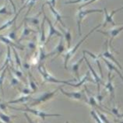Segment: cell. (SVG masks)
Segmentation results:
<instances>
[{
    "instance_id": "cell-22",
    "label": "cell",
    "mask_w": 123,
    "mask_h": 123,
    "mask_svg": "<svg viewBox=\"0 0 123 123\" xmlns=\"http://www.w3.org/2000/svg\"><path fill=\"white\" fill-rule=\"evenodd\" d=\"M29 99H31V97H29V96H27V97H21V98H19V99L14 100V101H9L7 104H17V103H20V102H24V101H28Z\"/></svg>"
},
{
    "instance_id": "cell-17",
    "label": "cell",
    "mask_w": 123,
    "mask_h": 123,
    "mask_svg": "<svg viewBox=\"0 0 123 123\" xmlns=\"http://www.w3.org/2000/svg\"><path fill=\"white\" fill-rule=\"evenodd\" d=\"M84 60V57L83 56V58H81L79 61H77L76 63H74L72 66V70L73 73L75 74L76 77L77 78V80H80V75H79V70H80V64L82 63V62Z\"/></svg>"
},
{
    "instance_id": "cell-19",
    "label": "cell",
    "mask_w": 123,
    "mask_h": 123,
    "mask_svg": "<svg viewBox=\"0 0 123 123\" xmlns=\"http://www.w3.org/2000/svg\"><path fill=\"white\" fill-rule=\"evenodd\" d=\"M62 29V28H61ZM62 33H63V36L65 37V39H66V42H67V46H68V48L70 49V46H71V39H72V36H71V32H70V30L69 29L68 31H64L63 29H62Z\"/></svg>"
},
{
    "instance_id": "cell-6",
    "label": "cell",
    "mask_w": 123,
    "mask_h": 123,
    "mask_svg": "<svg viewBox=\"0 0 123 123\" xmlns=\"http://www.w3.org/2000/svg\"><path fill=\"white\" fill-rule=\"evenodd\" d=\"M123 31V26H121V27H117V28H114L112 29V30H110L108 31H97V32H98V33H101L103 34L104 35H105L107 37H110V40H109V43H108V45L110 47H111V44H112V41L114 40V38L118 35L119 34L121 33V32Z\"/></svg>"
},
{
    "instance_id": "cell-46",
    "label": "cell",
    "mask_w": 123,
    "mask_h": 123,
    "mask_svg": "<svg viewBox=\"0 0 123 123\" xmlns=\"http://www.w3.org/2000/svg\"><path fill=\"white\" fill-rule=\"evenodd\" d=\"M0 123H2V122H0Z\"/></svg>"
},
{
    "instance_id": "cell-41",
    "label": "cell",
    "mask_w": 123,
    "mask_h": 123,
    "mask_svg": "<svg viewBox=\"0 0 123 123\" xmlns=\"http://www.w3.org/2000/svg\"><path fill=\"white\" fill-rule=\"evenodd\" d=\"M50 2H51V4L52 5V6H55V0H51L50 1Z\"/></svg>"
},
{
    "instance_id": "cell-30",
    "label": "cell",
    "mask_w": 123,
    "mask_h": 123,
    "mask_svg": "<svg viewBox=\"0 0 123 123\" xmlns=\"http://www.w3.org/2000/svg\"><path fill=\"white\" fill-rule=\"evenodd\" d=\"M89 0H74V1H68L65 2V4H77V3H80V2H85V3L86 2H88Z\"/></svg>"
},
{
    "instance_id": "cell-40",
    "label": "cell",
    "mask_w": 123,
    "mask_h": 123,
    "mask_svg": "<svg viewBox=\"0 0 123 123\" xmlns=\"http://www.w3.org/2000/svg\"><path fill=\"white\" fill-rule=\"evenodd\" d=\"M24 115L26 116V118H27V121H28V122H29V123H35V122H34L32 121L31 119L30 118V117H29V116L27 115V113H24Z\"/></svg>"
},
{
    "instance_id": "cell-43",
    "label": "cell",
    "mask_w": 123,
    "mask_h": 123,
    "mask_svg": "<svg viewBox=\"0 0 123 123\" xmlns=\"http://www.w3.org/2000/svg\"><path fill=\"white\" fill-rule=\"evenodd\" d=\"M118 118H123V114H121V115H119L118 116Z\"/></svg>"
},
{
    "instance_id": "cell-34",
    "label": "cell",
    "mask_w": 123,
    "mask_h": 123,
    "mask_svg": "<svg viewBox=\"0 0 123 123\" xmlns=\"http://www.w3.org/2000/svg\"><path fill=\"white\" fill-rule=\"evenodd\" d=\"M96 1H97V0H89L88 2H86V3H84V4H83L82 6H80V7H79V9H82L83 7H85V6H88V5H90V4H91V3L94 2H96Z\"/></svg>"
},
{
    "instance_id": "cell-7",
    "label": "cell",
    "mask_w": 123,
    "mask_h": 123,
    "mask_svg": "<svg viewBox=\"0 0 123 123\" xmlns=\"http://www.w3.org/2000/svg\"><path fill=\"white\" fill-rule=\"evenodd\" d=\"M83 57H84V60L86 61V65L88 66L89 67V69H90V73H92L93 74V80H94V81H95V83H97V85H98V93H100L101 92V84H104V82H103V80L100 78L99 76L97 74V73L95 72V70L93 69V67L91 66V65H90V63L89 62V61L88 59H86V55L83 53Z\"/></svg>"
},
{
    "instance_id": "cell-36",
    "label": "cell",
    "mask_w": 123,
    "mask_h": 123,
    "mask_svg": "<svg viewBox=\"0 0 123 123\" xmlns=\"http://www.w3.org/2000/svg\"><path fill=\"white\" fill-rule=\"evenodd\" d=\"M21 92L23 93H24V94H29V93H32V91H31L30 90H29L28 88H24V89H23L22 90H21Z\"/></svg>"
},
{
    "instance_id": "cell-5",
    "label": "cell",
    "mask_w": 123,
    "mask_h": 123,
    "mask_svg": "<svg viewBox=\"0 0 123 123\" xmlns=\"http://www.w3.org/2000/svg\"><path fill=\"white\" fill-rule=\"evenodd\" d=\"M59 90L64 95H66L69 98L78 100V101H83L85 103L88 104V97L86 95V93L84 92V90H81V91L78 92H66L61 87H59Z\"/></svg>"
},
{
    "instance_id": "cell-1",
    "label": "cell",
    "mask_w": 123,
    "mask_h": 123,
    "mask_svg": "<svg viewBox=\"0 0 123 123\" xmlns=\"http://www.w3.org/2000/svg\"><path fill=\"white\" fill-rule=\"evenodd\" d=\"M37 69H38V71L40 72V73L42 75V76H43L45 82H50V83H63V84H66V85H69V83L77 81L76 79H73L69 80H60L56 79L55 77L52 76L50 73H48L47 69H45L44 63H41L39 66H38Z\"/></svg>"
},
{
    "instance_id": "cell-29",
    "label": "cell",
    "mask_w": 123,
    "mask_h": 123,
    "mask_svg": "<svg viewBox=\"0 0 123 123\" xmlns=\"http://www.w3.org/2000/svg\"><path fill=\"white\" fill-rule=\"evenodd\" d=\"M0 14H5V15H11L12 12H9L7 11V6L6 5L0 9Z\"/></svg>"
},
{
    "instance_id": "cell-37",
    "label": "cell",
    "mask_w": 123,
    "mask_h": 123,
    "mask_svg": "<svg viewBox=\"0 0 123 123\" xmlns=\"http://www.w3.org/2000/svg\"><path fill=\"white\" fill-rule=\"evenodd\" d=\"M122 9H123V6H122V7H121V8L118 9H115V10L112 11V12H111V13L110 14V15H111V17H113V15H114L115 13H116V12H118V11H120V10H122Z\"/></svg>"
},
{
    "instance_id": "cell-8",
    "label": "cell",
    "mask_w": 123,
    "mask_h": 123,
    "mask_svg": "<svg viewBox=\"0 0 123 123\" xmlns=\"http://www.w3.org/2000/svg\"><path fill=\"white\" fill-rule=\"evenodd\" d=\"M58 90H59V89H57L55 90H53L52 92H46V93H44V94L41 95L39 98H37V99H35L33 103L31 104V106L37 105H39V104H41L42 102H44V101H48V100H50L55 95V93L58 91Z\"/></svg>"
},
{
    "instance_id": "cell-10",
    "label": "cell",
    "mask_w": 123,
    "mask_h": 123,
    "mask_svg": "<svg viewBox=\"0 0 123 123\" xmlns=\"http://www.w3.org/2000/svg\"><path fill=\"white\" fill-rule=\"evenodd\" d=\"M46 21L48 22V26H49V33H48V38L47 40L45 41V44L48 43V41H50V39L51 38V37L54 36V35H55V36H58V37H64L63 34L60 33V32L59 31H57L55 27H54V25L52 24V23H51V21L46 16Z\"/></svg>"
},
{
    "instance_id": "cell-38",
    "label": "cell",
    "mask_w": 123,
    "mask_h": 123,
    "mask_svg": "<svg viewBox=\"0 0 123 123\" xmlns=\"http://www.w3.org/2000/svg\"><path fill=\"white\" fill-rule=\"evenodd\" d=\"M111 111H112V112L114 113V114H115L116 116H117V117L119 115V114H118V109H116V108H112Z\"/></svg>"
},
{
    "instance_id": "cell-23",
    "label": "cell",
    "mask_w": 123,
    "mask_h": 123,
    "mask_svg": "<svg viewBox=\"0 0 123 123\" xmlns=\"http://www.w3.org/2000/svg\"><path fill=\"white\" fill-rule=\"evenodd\" d=\"M97 114H98V115L99 116V118L101 119V121L104 123H111V122H109L108 119V118H107V116L105 115L102 114V113L101 112V111L98 110V111H97Z\"/></svg>"
},
{
    "instance_id": "cell-32",
    "label": "cell",
    "mask_w": 123,
    "mask_h": 123,
    "mask_svg": "<svg viewBox=\"0 0 123 123\" xmlns=\"http://www.w3.org/2000/svg\"><path fill=\"white\" fill-rule=\"evenodd\" d=\"M6 72V69L2 71V74H1V76H0V87L2 88V86L3 80H4V77H5ZM2 92H3V90H2Z\"/></svg>"
},
{
    "instance_id": "cell-12",
    "label": "cell",
    "mask_w": 123,
    "mask_h": 123,
    "mask_svg": "<svg viewBox=\"0 0 123 123\" xmlns=\"http://www.w3.org/2000/svg\"><path fill=\"white\" fill-rule=\"evenodd\" d=\"M63 37H60V41H59V44H58V46L55 48L54 49V51H51V53H49V54H48V55H46V56L47 57H48V56H51V55H55L56 54V57L55 58V59H52V62L56 59V58H58L59 57L60 55L63 52V51H65V47H64V41H63Z\"/></svg>"
},
{
    "instance_id": "cell-27",
    "label": "cell",
    "mask_w": 123,
    "mask_h": 123,
    "mask_svg": "<svg viewBox=\"0 0 123 123\" xmlns=\"http://www.w3.org/2000/svg\"><path fill=\"white\" fill-rule=\"evenodd\" d=\"M30 85H31V88L32 89V93L36 92L37 90V85L35 84L34 80L31 78V76L30 75Z\"/></svg>"
},
{
    "instance_id": "cell-28",
    "label": "cell",
    "mask_w": 123,
    "mask_h": 123,
    "mask_svg": "<svg viewBox=\"0 0 123 123\" xmlns=\"http://www.w3.org/2000/svg\"><path fill=\"white\" fill-rule=\"evenodd\" d=\"M10 69H12V71L13 72V73L15 74V75L17 76V77H19V78H21V77L23 76V73L20 72V71H18V70H17V69H15L12 66H10Z\"/></svg>"
},
{
    "instance_id": "cell-16",
    "label": "cell",
    "mask_w": 123,
    "mask_h": 123,
    "mask_svg": "<svg viewBox=\"0 0 123 123\" xmlns=\"http://www.w3.org/2000/svg\"><path fill=\"white\" fill-rule=\"evenodd\" d=\"M83 53H86L87 55H89L93 59H94V61L96 62V63H97V66H98V69L100 70V73H101V78H103V71H102V69H101V63H100V59H101V58H100L99 55H96L93 54L92 52H90V51H86V50H83Z\"/></svg>"
},
{
    "instance_id": "cell-39",
    "label": "cell",
    "mask_w": 123,
    "mask_h": 123,
    "mask_svg": "<svg viewBox=\"0 0 123 123\" xmlns=\"http://www.w3.org/2000/svg\"><path fill=\"white\" fill-rule=\"evenodd\" d=\"M9 1L11 2V4H12V8H13V11H14V12H17V8H16V6H15V4H14L13 1H12V0H9Z\"/></svg>"
},
{
    "instance_id": "cell-9",
    "label": "cell",
    "mask_w": 123,
    "mask_h": 123,
    "mask_svg": "<svg viewBox=\"0 0 123 123\" xmlns=\"http://www.w3.org/2000/svg\"><path fill=\"white\" fill-rule=\"evenodd\" d=\"M105 51L101 55L102 57H105V58H108L110 60H111V62H114L117 65V66L119 67V69H122V66H121V64L119 63V62L115 59V56L113 55V54L109 51V48H108V40H106L105 41Z\"/></svg>"
},
{
    "instance_id": "cell-42",
    "label": "cell",
    "mask_w": 123,
    "mask_h": 123,
    "mask_svg": "<svg viewBox=\"0 0 123 123\" xmlns=\"http://www.w3.org/2000/svg\"><path fill=\"white\" fill-rule=\"evenodd\" d=\"M115 122L118 123H123V120H119V119H115Z\"/></svg>"
},
{
    "instance_id": "cell-13",
    "label": "cell",
    "mask_w": 123,
    "mask_h": 123,
    "mask_svg": "<svg viewBox=\"0 0 123 123\" xmlns=\"http://www.w3.org/2000/svg\"><path fill=\"white\" fill-rule=\"evenodd\" d=\"M90 71H87L86 73V75L83 76V78L80 80V81L79 83H69V86H73V87H76V88H78V87L80 86H81L83 84L85 83V82H87V81H89V82H92V83H95L94 81V80H93V78H91V76H90Z\"/></svg>"
},
{
    "instance_id": "cell-26",
    "label": "cell",
    "mask_w": 123,
    "mask_h": 123,
    "mask_svg": "<svg viewBox=\"0 0 123 123\" xmlns=\"http://www.w3.org/2000/svg\"><path fill=\"white\" fill-rule=\"evenodd\" d=\"M12 51H13V53H14V55H15L16 62H17V66H19V67L21 68V62H20V57H19V55L17 54V51H16V49H17V48H14V47H12Z\"/></svg>"
},
{
    "instance_id": "cell-3",
    "label": "cell",
    "mask_w": 123,
    "mask_h": 123,
    "mask_svg": "<svg viewBox=\"0 0 123 123\" xmlns=\"http://www.w3.org/2000/svg\"><path fill=\"white\" fill-rule=\"evenodd\" d=\"M26 109H21V108H13V107H9L10 108L16 110V111H28L31 112L32 114H34V115H37L38 117L41 118L43 120H44L45 118L47 117H60L62 116V115L60 114H49V113H46L45 111H39V110H36V109H33L29 108L27 105H26Z\"/></svg>"
},
{
    "instance_id": "cell-33",
    "label": "cell",
    "mask_w": 123,
    "mask_h": 123,
    "mask_svg": "<svg viewBox=\"0 0 123 123\" xmlns=\"http://www.w3.org/2000/svg\"><path fill=\"white\" fill-rule=\"evenodd\" d=\"M16 32H17V31H16V28H15L13 31H12L10 33H9V38H10V39L16 41Z\"/></svg>"
},
{
    "instance_id": "cell-2",
    "label": "cell",
    "mask_w": 123,
    "mask_h": 123,
    "mask_svg": "<svg viewBox=\"0 0 123 123\" xmlns=\"http://www.w3.org/2000/svg\"><path fill=\"white\" fill-rule=\"evenodd\" d=\"M101 24H98V26H96L95 27H93L92 30H90V31L89 32V33L87 34L83 38H82V39L76 44V45L75 47H74L73 48H72V49H69V51H68L65 54V55H64V59H65V61H64V68H65V69H67V65H68V62H69V60L70 59V58L72 57V55H73L76 52L77 49H78L79 47L82 44L83 42L85 41L86 38L93 33V31H96V30H98V28H99L100 27H101Z\"/></svg>"
},
{
    "instance_id": "cell-18",
    "label": "cell",
    "mask_w": 123,
    "mask_h": 123,
    "mask_svg": "<svg viewBox=\"0 0 123 123\" xmlns=\"http://www.w3.org/2000/svg\"><path fill=\"white\" fill-rule=\"evenodd\" d=\"M103 11H104V12H105V23H104V24H103V27H105L108 24H111L113 27H115L116 24L115 23V21L113 20V18H112L111 16L108 14V11H107V9L105 8Z\"/></svg>"
},
{
    "instance_id": "cell-15",
    "label": "cell",
    "mask_w": 123,
    "mask_h": 123,
    "mask_svg": "<svg viewBox=\"0 0 123 123\" xmlns=\"http://www.w3.org/2000/svg\"><path fill=\"white\" fill-rule=\"evenodd\" d=\"M45 4H47V5L49 6V8H50V9H51V12L53 13L54 17H55L56 21H57V22H60V23H61V24H62V26L63 27H66V25H65V24H64L63 21H62V16H61V15H60L59 12H58L55 9L54 6H52V5L51 4V2H45Z\"/></svg>"
},
{
    "instance_id": "cell-14",
    "label": "cell",
    "mask_w": 123,
    "mask_h": 123,
    "mask_svg": "<svg viewBox=\"0 0 123 123\" xmlns=\"http://www.w3.org/2000/svg\"><path fill=\"white\" fill-rule=\"evenodd\" d=\"M99 56H100V58L105 62V63L106 64V66H108V69H109V71H114V72H115L116 73H118V75L119 76V77L122 79V80L123 81V76H122V74L121 73V72L119 71L118 69V68L116 67L115 66H114L111 62H110L108 61V60H107V59H105V58L104 57H102L101 55H99Z\"/></svg>"
},
{
    "instance_id": "cell-4",
    "label": "cell",
    "mask_w": 123,
    "mask_h": 123,
    "mask_svg": "<svg viewBox=\"0 0 123 123\" xmlns=\"http://www.w3.org/2000/svg\"><path fill=\"white\" fill-rule=\"evenodd\" d=\"M94 12H103L102 9H79V12L77 14V27H78V33L80 36L82 35V31H81V23L83 19L90 13H94Z\"/></svg>"
},
{
    "instance_id": "cell-24",
    "label": "cell",
    "mask_w": 123,
    "mask_h": 123,
    "mask_svg": "<svg viewBox=\"0 0 123 123\" xmlns=\"http://www.w3.org/2000/svg\"><path fill=\"white\" fill-rule=\"evenodd\" d=\"M90 114H91L92 117H93V119H94V121H95L96 123H104L101 121V119L99 118V116L98 115V114H97V112L94 111V110H92V111H90Z\"/></svg>"
},
{
    "instance_id": "cell-20",
    "label": "cell",
    "mask_w": 123,
    "mask_h": 123,
    "mask_svg": "<svg viewBox=\"0 0 123 123\" xmlns=\"http://www.w3.org/2000/svg\"><path fill=\"white\" fill-rule=\"evenodd\" d=\"M24 22H25V27H24V32H23V34H22V35H21V37L20 38V40H19V42H20L22 39H24V38L25 37H27V35H29V34H31V32H35V31H32L31 29L28 28V27H27V21H26L25 20H24Z\"/></svg>"
},
{
    "instance_id": "cell-45",
    "label": "cell",
    "mask_w": 123,
    "mask_h": 123,
    "mask_svg": "<svg viewBox=\"0 0 123 123\" xmlns=\"http://www.w3.org/2000/svg\"><path fill=\"white\" fill-rule=\"evenodd\" d=\"M66 123H69V122H66Z\"/></svg>"
},
{
    "instance_id": "cell-35",
    "label": "cell",
    "mask_w": 123,
    "mask_h": 123,
    "mask_svg": "<svg viewBox=\"0 0 123 123\" xmlns=\"http://www.w3.org/2000/svg\"><path fill=\"white\" fill-rule=\"evenodd\" d=\"M12 86H16V85H17V84H19V81H18V80L17 79H16L15 77L12 76Z\"/></svg>"
},
{
    "instance_id": "cell-25",
    "label": "cell",
    "mask_w": 123,
    "mask_h": 123,
    "mask_svg": "<svg viewBox=\"0 0 123 123\" xmlns=\"http://www.w3.org/2000/svg\"><path fill=\"white\" fill-rule=\"evenodd\" d=\"M45 58H47L46 55L44 53V47H40V55H39V62L42 63V62L44 60Z\"/></svg>"
},
{
    "instance_id": "cell-44",
    "label": "cell",
    "mask_w": 123,
    "mask_h": 123,
    "mask_svg": "<svg viewBox=\"0 0 123 123\" xmlns=\"http://www.w3.org/2000/svg\"><path fill=\"white\" fill-rule=\"evenodd\" d=\"M23 2H24V0H22V3H23Z\"/></svg>"
},
{
    "instance_id": "cell-11",
    "label": "cell",
    "mask_w": 123,
    "mask_h": 123,
    "mask_svg": "<svg viewBox=\"0 0 123 123\" xmlns=\"http://www.w3.org/2000/svg\"><path fill=\"white\" fill-rule=\"evenodd\" d=\"M108 82L105 84V89L108 90L109 93H110V96H111V101H114L115 99V87L114 85H113V83H112V80L113 78H114V76H111V71H109L108 73Z\"/></svg>"
},
{
    "instance_id": "cell-31",
    "label": "cell",
    "mask_w": 123,
    "mask_h": 123,
    "mask_svg": "<svg viewBox=\"0 0 123 123\" xmlns=\"http://www.w3.org/2000/svg\"><path fill=\"white\" fill-rule=\"evenodd\" d=\"M25 20H28V21H30L31 23H32L33 24H35V25H37L38 24V18L36 17H34V18H31V19H28V18H25L24 19Z\"/></svg>"
},
{
    "instance_id": "cell-21",
    "label": "cell",
    "mask_w": 123,
    "mask_h": 123,
    "mask_svg": "<svg viewBox=\"0 0 123 123\" xmlns=\"http://www.w3.org/2000/svg\"><path fill=\"white\" fill-rule=\"evenodd\" d=\"M14 117H17V116H9V115H6V114H4V113L0 111V118H1L2 120L6 123H12L11 122V118H14Z\"/></svg>"
}]
</instances>
